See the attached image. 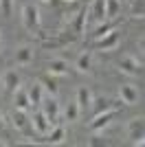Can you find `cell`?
I'll use <instances>...</instances> for the list:
<instances>
[{
    "label": "cell",
    "mask_w": 145,
    "mask_h": 147,
    "mask_svg": "<svg viewBox=\"0 0 145 147\" xmlns=\"http://www.w3.org/2000/svg\"><path fill=\"white\" fill-rule=\"evenodd\" d=\"M86 24H88V9H81V11L75 13V18L68 22V40H75L77 35H81L86 29Z\"/></svg>",
    "instance_id": "6da1fadb"
},
{
    "label": "cell",
    "mask_w": 145,
    "mask_h": 147,
    "mask_svg": "<svg viewBox=\"0 0 145 147\" xmlns=\"http://www.w3.org/2000/svg\"><path fill=\"white\" fill-rule=\"evenodd\" d=\"M22 22H24V26L29 31L37 29V24H40V13H37V9L33 5H24L22 7Z\"/></svg>",
    "instance_id": "7a4b0ae2"
},
{
    "label": "cell",
    "mask_w": 145,
    "mask_h": 147,
    "mask_svg": "<svg viewBox=\"0 0 145 147\" xmlns=\"http://www.w3.org/2000/svg\"><path fill=\"white\" fill-rule=\"evenodd\" d=\"M42 112H44V117L51 121V125H55L57 123V117H60V103H57V99L55 97H48L46 101H42Z\"/></svg>",
    "instance_id": "3957f363"
},
{
    "label": "cell",
    "mask_w": 145,
    "mask_h": 147,
    "mask_svg": "<svg viewBox=\"0 0 145 147\" xmlns=\"http://www.w3.org/2000/svg\"><path fill=\"white\" fill-rule=\"evenodd\" d=\"M117 117V110H106V112H99V114H95V121H90V125L88 127L92 129V132H101L106 125H110V121Z\"/></svg>",
    "instance_id": "277c9868"
},
{
    "label": "cell",
    "mask_w": 145,
    "mask_h": 147,
    "mask_svg": "<svg viewBox=\"0 0 145 147\" xmlns=\"http://www.w3.org/2000/svg\"><path fill=\"white\" fill-rule=\"evenodd\" d=\"M88 20L97 24L106 20V0H92V5L88 7Z\"/></svg>",
    "instance_id": "5b68a950"
},
{
    "label": "cell",
    "mask_w": 145,
    "mask_h": 147,
    "mask_svg": "<svg viewBox=\"0 0 145 147\" xmlns=\"http://www.w3.org/2000/svg\"><path fill=\"white\" fill-rule=\"evenodd\" d=\"M117 46H119V33L115 29L110 31V33H106L103 37L95 40V49H99V51H112Z\"/></svg>",
    "instance_id": "8992f818"
},
{
    "label": "cell",
    "mask_w": 145,
    "mask_h": 147,
    "mask_svg": "<svg viewBox=\"0 0 145 147\" xmlns=\"http://www.w3.org/2000/svg\"><path fill=\"white\" fill-rule=\"evenodd\" d=\"M119 68H121V73H127V75H141L143 73L141 61H136L134 57H121L119 59Z\"/></svg>",
    "instance_id": "52a82bcc"
},
{
    "label": "cell",
    "mask_w": 145,
    "mask_h": 147,
    "mask_svg": "<svg viewBox=\"0 0 145 147\" xmlns=\"http://www.w3.org/2000/svg\"><path fill=\"white\" fill-rule=\"evenodd\" d=\"M26 94H29L31 108H37V105L44 101V88H42V84H40V81H33V84H31V88L26 90Z\"/></svg>",
    "instance_id": "ba28073f"
},
{
    "label": "cell",
    "mask_w": 145,
    "mask_h": 147,
    "mask_svg": "<svg viewBox=\"0 0 145 147\" xmlns=\"http://www.w3.org/2000/svg\"><path fill=\"white\" fill-rule=\"evenodd\" d=\"M31 125H33V129H35L37 134H44V136L48 134V129L53 127V125H51V121L44 117V112H35V114H33V119H31Z\"/></svg>",
    "instance_id": "9c48e42d"
},
{
    "label": "cell",
    "mask_w": 145,
    "mask_h": 147,
    "mask_svg": "<svg viewBox=\"0 0 145 147\" xmlns=\"http://www.w3.org/2000/svg\"><path fill=\"white\" fill-rule=\"evenodd\" d=\"M127 134L134 141V145H143V119H134L127 125Z\"/></svg>",
    "instance_id": "30bf717a"
},
{
    "label": "cell",
    "mask_w": 145,
    "mask_h": 147,
    "mask_svg": "<svg viewBox=\"0 0 145 147\" xmlns=\"http://www.w3.org/2000/svg\"><path fill=\"white\" fill-rule=\"evenodd\" d=\"M90 108L95 114H99V112H106V110H119V103H115V101H110L106 97H97L90 101Z\"/></svg>",
    "instance_id": "8fae6325"
},
{
    "label": "cell",
    "mask_w": 145,
    "mask_h": 147,
    "mask_svg": "<svg viewBox=\"0 0 145 147\" xmlns=\"http://www.w3.org/2000/svg\"><path fill=\"white\" fill-rule=\"evenodd\" d=\"M2 88H5V92L13 94V92L20 88V75H18V73H13V70L5 73V77H2Z\"/></svg>",
    "instance_id": "7c38bea8"
},
{
    "label": "cell",
    "mask_w": 145,
    "mask_h": 147,
    "mask_svg": "<svg viewBox=\"0 0 145 147\" xmlns=\"http://www.w3.org/2000/svg\"><path fill=\"white\" fill-rule=\"evenodd\" d=\"M119 97H121V103L132 105V103H136V101H139V90H136L134 86H130V84H125V86H121Z\"/></svg>",
    "instance_id": "4fadbf2b"
},
{
    "label": "cell",
    "mask_w": 145,
    "mask_h": 147,
    "mask_svg": "<svg viewBox=\"0 0 145 147\" xmlns=\"http://www.w3.org/2000/svg\"><path fill=\"white\" fill-rule=\"evenodd\" d=\"M31 61H33V49H31V46H20V49L16 51V64L26 66Z\"/></svg>",
    "instance_id": "5bb4252c"
},
{
    "label": "cell",
    "mask_w": 145,
    "mask_h": 147,
    "mask_svg": "<svg viewBox=\"0 0 145 147\" xmlns=\"http://www.w3.org/2000/svg\"><path fill=\"white\" fill-rule=\"evenodd\" d=\"M13 103H16L18 110H31L29 94H26V90H22V88H18V90L13 92Z\"/></svg>",
    "instance_id": "9a60e30c"
},
{
    "label": "cell",
    "mask_w": 145,
    "mask_h": 147,
    "mask_svg": "<svg viewBox=\"0 0 145 147\" xmlns=\"http://www.w3.org/2000/svg\"><path fill=\"white\" fill-rule=\"evenodd\" d=\"M64 136H66V129L62 127V125H57V127H51L46 134V143H51V145H60V143H64Z\"/></svg>",
    "instance_id": "2e32d148"
},
{
    "label": "cell",
    "mask_w": 145,
    "mask_h": 147,
    "mask_svg": "<svg viewBox=\"0 0 145 147\" xmlns=\"http://www.w3.org/2000/svg\"><path fill=\"white\" fill-rule=\"evenodd\" d=\"M90 101H92L90 90H88L86 86H81L77 90V105H79V110H88V108H90Z\"/></svg>",
    "instance_id": "e0dca14e"
},
{
    "label": "cell",
    "mask_w": 145,
    "mask_h": 147,
    "mask_svg": "<svg viewBox=\"0 0 145 147\" xmlns=\"http://www.w3.org/2000/svg\"><path fill=\"white\" fill-rule=\"evenodd\" d=\"M46 70L51 75H66L68 73V61H64V59H51V61H48V66H46Z\"/></svg>",
    "instance_id": "ac0fdd59"
},
{
    "label": "cell",
    "mask_w": 145,
    "mask_h": 147,
    "mask_svg": "<svg viewBox=\"0 0 145 147\" xmlns=\"http://www.w3.org/2000/svg\"><path fill=\"white\" fill-rule=\"evenodd\" d=\"M40 84H42V88L51 94V97H55V94H57V79H55V75L46 73L42 79H40Z\"/></svg>",
    "instance_id": "d6986e66"
},
{
    "label": "cell",
    "mask_w": 145,
    "mask_h": 147,
    "mask_svg": "<svg viewBox=\"0 0 145 147\" xmlns=\"http://www.w3.org/2000/svg\"><path fill=\"white\" fill-rule=\"evenodd\" d=\"M11 121H13V125L18 129H26L29 127V117H26V110H13V114H11Z\"/></svg>",
    "instance_id": "ffe728a7"
},
{
    "label": "cell",
    "mask_w": 145,
    "mask_h": 147,
    "mask_svg": "<svg viewBox=\"0 0 145 147\" xmlns=\"http://www.w3.org/2000/svg\"><path fill=\"white\" fill-rule=\"evenodd\" d=\"M92 68V55L86 51V53H81V55L77 57V70H81V73H88Z\"/></svg>",
    "instance_id": "44dd1931"
},
{
    "label": "cell",
    "mask_w": 145,
    "mask_h": 147,
    "mask_svg": "<svg viewBox=\"0 0 145 147\" xmlns=\"http://www.w3.org/2000/svg\"><path fill=\"white\" fill-rule=\"evenodd\" d=\"M119 9H121L119 0H106V20L115 18L117 13H119Z\"/></svg>",
    "instance_id": "7402d4cb"
},
{
    "label": "cell",
    "mask_w": 145,
    "mask_h": 147,
    "mask_svg": "<svg viewBox=\"0 0 145 147\" xmlns=\"http://www.w3.org/2000/svg\"><path fill=\"white\" fill-rule=\"evenodd\" d=\"M79 114V105L77 101H70V103L66 105V110H64V117H66V121H75Z\"/></svg>",
    "instance_id": "603a6c76"
},
{
    "label": "cell",
    "mask_w": 145,
    "mask_h": 147,
    "mask_svg": "<svg viewBox=\"0 0 145 147\" xmlns=\"http://www.w3.org/2000/svg\"><path fill=\"white\" fill-rule=\"evenodd\" d=\"M112 29H115V26H112V24H108V22L103 24V22H101V26H97V29H95V33H92V37H95V40H99V37H103V35H106V33H110V31H112Z\"/></svg>",
    "instance_id": "cb8c5ba5"
},
{
    "label": "cell",
    "mask_w": 145,
    "mask_h": 147,
    "mask_svg": "<svg viewBox=\"0 0 145 147\" xmlns=\"http://www.w3.org/2000/svg\"><path fill=\"white\" fill-rule=\"evenodd\" d=\"M132 18H134V20H143V0H134Z\"/></svg>",
    "instance_id": "d4e9b609"
},
{
    "label": "cell",
    "mask_w": 145,
    "mask_h": 147,
    "mask_svg": "<svg viewBox=\"0 0 145 147\" xmlns=\"http://www.w3.org/2000/svg\"><path fill=\"white\" fill-rule=\"evenodd\" d=\"M42 44L46 46V49H57V46H62V44H66V42H64V40L60 37V40H44Z\"/></svg>",
    "instance_id": "484cf974"
},
{
    "label": "cell",
    "mask_w": 145,
    "mask_h": 147,
    "mask_svg": "<svg viewBox=\"0 0 145 147\" xmlns=\"http://www.w3.org/2000/svg\"><path fill=\"white\" fill-rule=\"evenodd\" d=\"M11 5H13V0H0V9H2L5 16H11Z\"/></svg>",
    "instance_id": "4316f807"
},
{
    "label": "cell",
    "mask_w": 145,
    "mask_h": 147,
    "mask_svg": "<svg viewBox=\"0 0 145 147\" xmlns=\"http://www.w3.org/2000/svg\"><path fill=\"white\" fill-rule=\"evenodd\" d=\"M90 145H106V141H101V138H92Z\"/></svg>",
    "instance_id": "83f0119b"
},
{
    "label": "cell",
    "mask_w": 145,
    "mask_h": 147,
    "mask_svg": "<svg viewBox=\"0 0 145 147\" xmlns=\"http://www.w3.org/2000/svg\"><path fill=\"white\" fill-rule=\"evenodd\" d=\"M5 127V121H2V114H0V129Z\"/></svg>",
    "instance_id": "f1b7e54d"
},
{
    "label": "cell",
    "mask_w": 145,
    "mask_h": 147,
    "mask_svg": "<svg viewBox=\"0 0 145 147\" xmlns=\"http://www.w3.org/2000/svg\"><path fill=\"white\" fill-rule=\"evenodd\" d=\"M0 51H2V40H0Z\"/></svg>",
    "instance_id": "f546056e"
},
{
    "label": "cell",
    "mask_w": 145,
    "mask_h": 147,
    "mask_svg": "<svg viewBox=\"0 0 145 147\" xmlns=\"http://www.w3.org/2000/svg\"><path fill=\"white\" fill-rule=\"evenodd\" d=\"M119 2H121V5H123V2H125V0H119Z\"/></svg>",
    "instance_id": "4dcf8cb0"
},
{
    "label": "cell",
    "mask_w": 145,
    "mask_h": 147,
    "mask_svg": "<svg viewBox=\"0 0 145 147\" xmlns=\"http://www.w3.org/2000/svg\"><path fill=\"white\" fill-rule=\"evenodd\" d=\"M66 2H75V0H66Z\"/></svg>",
    "instance_id": "1f68e13d"
},
{
    "label": "cell",
    "mask_w": 145,
    "mask_h": 147,
    "mask_svg": "<svg viewBox=\"0 0 145 147\" xmlns=\"http://www.w3.org/2000/svg\"><path fill=\"white\" fill-rule=\"evenodd\" d=\"M42 2H48V0H42Z\"/></svg>",
    "instance_id": "d6a6232c"
}]
</instances>
